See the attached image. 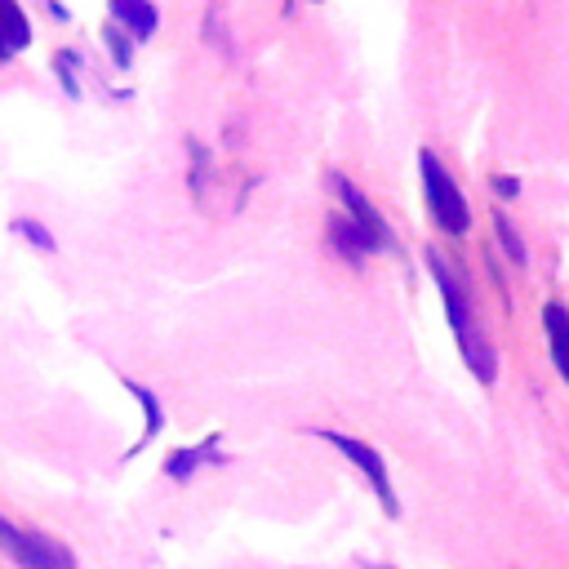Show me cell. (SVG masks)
<instances>
[{
	"mask_svg": "<svg viewBox=\"0 0 569 569\" xmlns=\"http://www.w3.org/2000/svg\"><path fill=\"white\" fill-rule=\"evenodd\" d=\"M27 44H31V22H27L22 4L18 0H0V58L18 53Z\"/></svg>",
	"mask_w": 569,
	"mask_h": 569,
	"instance_id": "9c48e42d",
	"label": "cell"
},
{
	"mask_svg": "<svg viewBox=\"0 0 569 569\" xmlns=\"http://www.w3.org/2000/svg\"><path fill=\"white\" fill-rule=\"evenodd\" d=\"M542 329H547L551 365H556V373L569 382V307H565V302H547V307H542Z\"/></svg>",
	"mask_w": 569,
	"mask_h": 569,
	"instance_id": "52a82bcc",
	"label": "cell"
},
{
	"mask_svg": "<svg viewBox=\"0 0 569 569\" xmlns=\"http://www.w3.org/2000/svg\"><path fill=\"white\" fill-rule=\"evenodd\" d=\"M373 569H391V565H373Z\"/></svg>",
	"mask_w": 569,
	"mask_h": 569,
	"instance_id": "e0dca14e",
	"label": "cell"
},
{
	"mask_svg": "<svg viewBox=\"0 0 569 569\" xmlns=\"http://www.w3.org/2000/svg\"><path fill=\"white\" fill-rule=\"evenodd\" d=\"M9 231H13V236H22V240H27L31 249H40V253H53V249H58V240H53V231H49L44 222H36V218H27V213H22V218H13V222H9Z\"/></svg>",
	"mask_w": 569,
	"mask_h": 569,
	"instance_id": "5bb4252c",
	"label": "cell"
},
{
	"mask_svg": "<svg viewBox=\"0 0 569 569\" xmlns=\"http://www.w3.org/2000/svg\"><path fill=\"white\" fill-rule=\"evenodd\" d=\"M489 187H493V196H502V200H516V196H520V178H516V173H493Z\"/></svg>",
	"mask_w": 569,
	"mask_h": 569,
	"instance_id": "2e32d148",
	"label": "cell"
},
{
	"mask_svg": "<svg viewBox=\"0 0 569 569\" xmlns=\"http://www.w3.org/2000/svg\"><path fill=\"white\" fill-rule=\"evenodd\" d=\"M124 387H129L133 400L142 405V418H147V427H142V445H147L151 436H160V427H164V409H160V400H156L151 387H142V382H133V378H124Z\"/></svg>",
	"mask_w": 569,
	"mask_h": 569,
	"instance_id": "7c38bea8",
	"label": "cell"
},
{
	"mask_svg": "<svg viewBox=\"0 0 569 569\" xmlns=\"http://www.w3.org/2000/svg\"><path fill=\"white\" fill-rule=\"evenodd\" d=\"M427 267H431V276H436V284H440V302H445V316H449L453 342H458V351H462V365L471 369V378H476V382L493 387V382H498V356H493L489 338L480 333V320H476L471 293L462 289V280L449 271V262H445L436 249H427Z\"/></svg>",
	"mask_w": 569,
	"mask_h": 569,
	"instance_id": "6da1fadb",
	"label": "cell"
},
{
	"mask_svg": "<svg viewBox=\"0 0 569 569\" xmlns=\"http://www.w3.org/2000/svg\"><path fill=\"white\" fill-rule=\"evenodd\" d=\"M204 462H218V436H209V440H200V445H187V449H173V453L164 458V476H169V480H191Z\"/></svg>",
	"mask_w": 569,
	"mask_h": 569,
	"instance_id": "ba28073f",
	"label": "cell"
},
{
	"mask_svg": "<svg viewBox=\"0 0 569 569\" xmlns=\"http://www.w3.org/2000/svg\"><path fill=\"white\" fill-rule=\"evenodd\" d=\"M418 182H422V200H427L431 222H436L445 236H462V231L471 227V204H467L458 178L445 169V160H440L431 147L418 151Z\"/></svg>",
	"mask_w": 569,
	"mask_h": 569,
	"instance_id": "7a4b0ae2",
	"label": "cell"
},
{
	"mask_svg": "<svg viewBox=\"0 0 569 569\" xmlns=\"http://www.w3.org/2000/svg\"><path fill=\"white\" fill-rule=\"evenodd\" d=\"M107 9H111V22L124 27L133 40H151L160 27V13L151 0H107Z\"/></svg>",
	"mask_w": 569,
	"mask_h": 569,
	"instance_id": "8992f818",
	"label": "cell"
},
{
	"mask_svg": "<svg viewBox=\"0 0 569 569\" xmlns=\"http://www.w3.org/2000/svg\"><path fill=\"white\" fill-rule=\"evenodd\" d=\"M329 178H333V191H338V200H342V213H347L351 227L365 236L369 253H391V249H396V236H391L387 218L373 209V200H369L351 178H342V173H329Z\"/></svg>",
	"mask_w": 569,
	"mask_h": 569,
	"instance_id": "5b68a950",
	"label": "cell"
},
{
	"mask_svg": "<svg viewBox=\"0 0 569 569\" xmlns=\"http://www.w3.org/2000/svg\"><path fill=\"white\" fill-rule=\"evenodd\" d=\"M102 44H107V53H111L116 71H129V67H133V36H129L124 27L107 22V27H102Z\"/></svg>",
	"mask_w": 569,
	"mask_h": 569,
	"instance_id": "4fadbf2b",
	"label": "cell"
},
{
	"mask_svg": "<svg viewBox=\"0 0 569 569\" xmlns=\"http://www.w3.org/2000/svg\"><path fill=\"white\" fill-rule=\"evenodd\" d=\"M0 551L18 569H76V556L67 542H58L40 529H22L9 516H0Z\"/></svg>",
	"mask_w": 569,
	"mask_h": 569,
	"instance_id": "3957f363",
	"label": "cell"
},
{
	"mask_svg": "<svg viewBox=\"0 0 569 569\" xmlns=\"http://www.w3.org/2000/svg\"><path fill=\"white\" fill-rule=\"evenodd\" d=\"M76 67H80V53H76V49H58V53H53V71H58V84H62L67 98H80Z\"/></svg>",
	"mask_w": 569,
	"mask_h": 569,
	"instance_id": "9a60e30c",
	"label": "cell"
},
{
	"mask_svg": "<svg viewBox=\"0 0 569 569\" xmlns=\"http://www.w3.org/2000/svg\"><path fill=\"white\" fill-rule=\"evenodd\" d=\"M325 445H333L365 480H369V489H373V498H378V507L387 511V516H400V502H396V489H391V476H387V462H382V453L373 449V445H365V440H356V436H342V431H329V427H311Z\"/></svg>",
	"mask_w": 569,
	"mask_h": 569,
	"instance_id": "277c9868",
	"label": "cell"
},
{
	"mask_svg": "<svg viewBox=\"0 0 569 569\" xmlns=\"http://www.w3.org/2000/svg\"><path fill=\"white\" fill-rule=\"evenodd\" d=\"M325 231H329V244L338 249V258H342V262H351V267H365V253H369V244H365V236L351 227V218H347V213H333Z\"/></svg>",
	"mask_w": 569,
	"mask_h": 569,
	"instance_id": "30bf717a",
	"label": "cell"
},
{
	"mask_svg": "<svg viewBox=\"0 0 569 569\" xmlns=\"http://www.w3.org/2000/svg\"><path fill=\"white\" fill-rule=\"evenodd\" d=\"M493 236H498L502 253H507L516 267H525V262H529V253H525V236L516 231V222L507 218V209H493Z\"/></svg>",
	"mask_w": 569,
	"mask_h": 569,
	"instance_id": "8fae6325",
	"label": "cell"
}]
</instances>
